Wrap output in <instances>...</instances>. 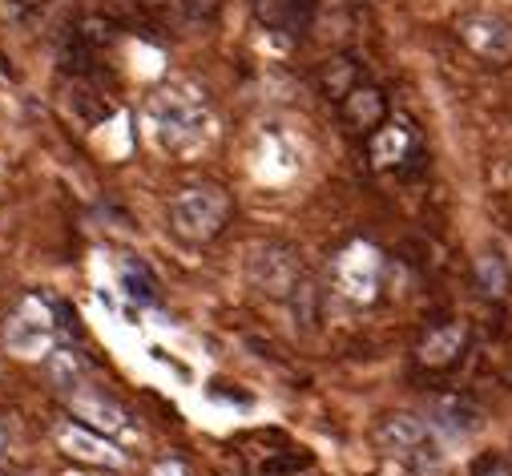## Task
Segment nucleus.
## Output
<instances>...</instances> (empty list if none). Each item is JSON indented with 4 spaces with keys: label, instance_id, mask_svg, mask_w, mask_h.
I'll use <instances>...</instances> for the list:
<instances>
[{
    "label": "nucleus",
    "instance_id": "nucleus-1",
    "mask_svg": "<svg viewBox=\"0 0 512 476\" xmlns=\"http://www.w3.org/2000/svg\"><path fill=\"white\" fill-rule=\"evenodd\" d=\"M146 130L162 154H190L210 134V101L194 85H166L146 105Z\"/></svg>",
    "mask_w": 512,
    "mask_h": 476
},
{
    "label": "nucleus",
    "instance_id": "nucleus-2",
    "mask_svg": "<svg viewBox=\"0 0 512 476\" xmlns=\"http://www.w3.org/2000/svg\"><path fill=\"white\" fill-rule=\"evenodd\" d=\"M375 448L383 456L400 460L408 472L416 476H440L444 464H448V452H444V436L432 420L424 416H412V412H392L383 416L379 428H375Z\"/></svg>",
    "mask_w": 512,
    "mask_h": 476
},
{
    "label": "nucleus",
    "instance_id": "nucleus-3",
    "mask_svg": "<svg viewBox=\"0 0 512 476\" xmlns=\"http://www.w3.org/2000/svg\"><path fill=\"white\" fill-rule=\"evenodd\" d=\"M65 323H61V303H53L41 291H29L17 299V307L5 319V347L17 360H49L61 347Z\"/></svg>",
    "mask_w": 512,
    "mask_h": 476
},
{
    "label": "nucleus",
    "instance_id": "nucleus-4",
    "mask_svg": "<svg viewBox=\"0 0 512 476\" xmlns=\"http://www.w3.org/2000/svg\"><path fill=\"white\" fill-rule=\"evenodd\" d=\"M234 214V202L222 186L214 182H194V186H182L174 198H170V230L190 247H202L210 238H218L226 230Z\"/></svg>",
    "mask_w": 512,
    "mask_h": 476
},
{
    "label": "nucleus",
    "instance_id": "nucleus-5",
    "mask_svg": "<svg viewBox=\"0 0 512 476\" xmlns=\"http://www.w3.org/2000/svg\"><path fill=\"white\" fill-rule=\"evenodd\" d=\"M246 279L254 291H263L271 299H287V303H299V295L311 291L299 251H291L287 243H254L246 251Z\"/></svg>",
    "mask_w": 512,
    "mask_h": 476
},
{
    "label": "nucleus",
    "instance_id": "nucleus-6",
    "mask_svg": "<svg viewBox=\"0 0 512 476\" xmlns=\"http://www.w3.org/2000/svg\"><path fill=\"white\" fill-rule=\"evenodd\" d=\"M424 158V142L408 117H388L367 138V162L379 174H412V166Z\"/></svg>",
    "mask_w": 512,
    "mask_h": 476
},
{
    "label": "nucleus",
    "instance_id": "nucleus-7",
    "mask_svg": "<svg viewBox=\"0 0 512 476\" xmlns=\"http://www.w3.org/2000/svg\"><path fill=\"white\" fill-rule=\"evenodd\" d=\"M379 283H383V255L371 243H363V238L347 243L335 259V287L351 303H375Z\"/></svg>",
    "mask_w": 512,
    "mask_h": 476
},
{
    "label": "nucleus",
    "instance_id": "nucleus-8",
    "mask_svg": "<svg viewBox=\"0 0 512 476\" xmlns=\"http://www.w3.org/2000/svg\"><path fill=\"white\" fill-rule=\"evenodd\" d=\"M468 351V323L464 319H444L436 327H428L416 343V364L428 372H444L456 368L460 355Z\"/></svg>",
    "mask_w": 512,
    "mask_h": 476
},
{
    "label": "nucleus",
    "instance_id": "nucleus-9",
    "mask_svg": "<svg viewBox=\"0 0 512 476\" xmlns=\"http://www.w3.org/2000/svg\"><path fill=\"white\" fill-rule=\"evenodd\" d=\"M65 400H69V412L77 416V424H85V428H93V432H101V436L130 432V412H125L109 392H101V388H93V384H85L81 392H73V396H65Z\"/></svg>",
    "mask_w": 512,
    "mask_h": 476
},
{
    "label": "nucleus",
    "instance_id": "nucleus-10",
    "mask_svg": "<svg viewBox=\"0 0 512 476\" xmlns=\"http://www.w3.org/2000/svg\"><path fill=\"white\" fill-rule=\"evenodd\" d=\"M388 93H383L379 85H371V81H359L343 101H339V122L355 134V138H371L383 122H388Z\"/></svg>",
    "mask_w": 512,
    "mask_h": 476
},
{
    "label": "nucleus",
    "instance_id": "nucleus-11",
    "mask_svg": "<svg viewBox=\"0 0 512 476\" xmlns=\"http://www.w3.org/2000/svg\"><path fill=\"white\" fill-rule=\"evenodd\" d=\"M57 448L69 456V460H81V464H93V468H121L125 456L109 444V436L77 424V420H65L57 424Z\"/></svg>",
    "mask_w": 512,
    "mask_h": 476
},
{
    "label": "nucleus",
    "instance_id": "nucleus-12",
    "mask_svg": "<svg viewBox=\"0 0 512 476\" xmlns=\"http://www.w3.org/2000/svg\"><path fill=\"white\" fill-rule=\"evenodd\" d=\"M456 33H460V41H464L480 61L504 65V61L512 57V25H508V21H500V17H488V13L464 17Z\"/></svg>",
    "mask_w": 512,
    "mask_h": 476
},
{
    "label": "nucleus",
    "instance_id": "nucleus-13",
    "mask_svg": "<svg viewBox=\"0 0 512 476\" xmlns=\"http://www.w3.org/2000/svg\"><path fill=\"white\" fill-rule=\"evenodd\" d=\"M319 0H254V17L279 37H303L315 21Z\"/></svg>",
    "mask_w": 512,
    "mask_h": 476
},
{
    "label": "nucleus",
    "instance_id": "nucleus-14",
    "mask_svg": "<svg viewBox=\"0 0 512 476\" xmlns=\"http://www.w3.org/2000/svg\"><path fill=\"white\" fill-rule=\"evenodd\" d=\"M117 283H121L125 299L138 303V307H158V303H162V283H158V275H154L142 259H134V255H121V259H117Z\"/></svg>",
    "mask_w": 512,
    "mask_h": 476
},
{
    "label": "nucleus",
    "instance_id": "nucleus-15",
    "mask_svg": "<svg viewBox=\"0 0 512 476\" xmlns=\"http://www.w3.org/2000/svg\"><path fill=\"white\" fill-rule=\"evenodd\" d=\"M45 368H49V380L57 384V392H65V396L81 392V388L89 384V376H93L89 360H85V355H81L77 347H69V343H61V347L49 355Z\"/></svg>",
    "mask_w": 512,
    "mask_h": 476
},
{
    "label": "nucleus",
    "instance_id": "nucleus-16",
    "mask_svg": "<svg viewBox=\"0 0 512 476\" xmlns=\"http://www.w3.org/2000/svg\"><path fill=\"white\" fill-rule=\"evenodd\" d=\"M359 81H367L363 77V65L351 57V53H335V57H327L323 65H319V89H323V97L327 101H343Z\"/></svg>",
    "mask_w": 512,
    "mask_h": 476
},
{
    "label": "nucleus",
    "instance_id": "nucleus-17",
    "mask_svg": "<svg viewBox=\"0 0 512 476\" xmlns=\"http://www.w3.org/2000/svg\"><path fill=\"white\" fill-rule=\"evenodd\" d=\"M432 424L440 428V436H444V432H448V436H468V432L480 428V412H476L468 400L448 396V400H436V404H432Z\"/></svg>",
    "mask_w": 512,
    "mask_h": 476
},
{
    "label": "nucleus",
    "instance_id": "nucleus-18",
    "mask_svg": "<svg viewBox=\"0 0 512 476\" xmlns=\"http://www.w3.org/2000/svg\"><path fill=\"white\" fill-rule=\"evenodd\" d=\"M65 105H69L73 117H81L85 126H97V122H105V117L113 113V105L97 89H89L85 81H77V77H73V85H65Z\"/></svg>",
    "mask_w": 512,
    "mask_h": 476
},
{
    "label": "nucleus",
    "instance_id": "nucleus-19",
    "mask_svg": "<svg viewBox=\"0 0 512 476\" xmlns=\"http://www.w3.org/2000/svg\"><path fill=\"white\" fill-rule=\"evenodd\" d=\"M476 275H480V283H484L488 295H500V291H504V279H508V275H504V267H500L496 255H484V259L476 263Z\"/></svg>",
    "mask_w": 512,
    "mask_h": 476
},
{
    "label": "nucleus",
    "instance_id": "nucleus-20",
    "mask_svg": "<svg viewBox=\"0 0 512 476\" xmlns=\"http://www.w3.org/2000/svg\"><path fill=\"white\" fill-rule=\"evenodd\" d=\"M170 5H174V13L182 21H206L218 9V0H170Z\"/></svg>",
    "mask_w": 512,
    "mask_h": 476
},
{
    "label": "nucleus",
    "instance_id": "nucleus-21",
    "mask_svg": "<svg viewBox=\"0 0 512 476\" xmlns=\"http://www.w3.org/2000/svg\"><path fill=\"white\" fill-rule=\"evenodd\" d=\"M150 476H190V472H186L182 460H158V464L150 468Z\"/></svg>",
    "mask_w": 512,
    "mask_h": 476
},
{
    "label": "nucleus",
    "instance_id": "nucleus-22",
    "mask_svg": "<svg viewBox=\"0 0 512 476\" xmlns=\"http://www.w3.org/2000/svg\"><path fill=\"white\" fill-rule=\"evenodd\" d=\"M5 456H9V428L0 424V464H5Z\"/></svg>",
    "mask_w": 512,
    "mask_h": 476
},
{
    "label": "nucleus",
    "instance_id": "nucleus-23",
    "mask_svg": "<svg viewBox=\"0 0 512 476\" xmlns=\"http://www.w3.org/2000/svg\"><path fill=\"white\" fill-rule=\"evenodd\" d=\"M150 5H162V0H150ZM166 5H170V0H166Z\"/></svg>",
    "mask_w": 512,
    "mask_h": 476
},
{
    "label": "nucleus",
    "instance_id": "nucleus-24",
    "mask_svg": "<svg viewBox=\"0 0 512 476\" xmlns=\"http://www.w3.org/2000/svg\"><path fill=\"white\" fill-rule=\"evenodd\" d=\"M496 476H500V472H496Z\"/></svg>",
    "mask_w": 512,
    "mask_h": 476
}]
</instances>
